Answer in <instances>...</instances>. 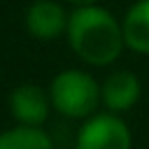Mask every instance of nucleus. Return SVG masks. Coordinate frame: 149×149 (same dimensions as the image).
I'll use <instances>...</instances> for the list:
<instances>
[{
	"label": "nucleus",
	"mask_w": 149,
	"mask_h": 149,
	"mask_svg": "<svg viewBox=\"0 0 149 149\" xmlns=\"http://www.w3.org/2000/svg\"><path fill=\"white\" fill-rule=\"evenodd\" d=\"M70 49L91 65H109L126 47L121 23L102 7H77L68 19Z\"/></svg>",
	"instance_id": "f257e3e1"
},
{
	"label": "nucleus",
	"mask_w": 149,
	"mask_h": 149,
	"mask_svg": "<svg viewBox=\"0 0 149 149\" xmlns=\"http://www.w3.org/2000/svg\"><path fill=\"white\" fill-rule=\"evenodd\" d=\"M0 149H54V142L42 128L14 126L0 133Z\"/></svg>",
	"instance_id": "6e6552de"
},
{
	"label": "nucleus",
	"mask_w": 149,
	"mask_h": 149,
	"mask_svg": "<svg viewBox=\"0 0 149 149\" xmlns=\"http://www.w3.org/2000/svg\"><path fill=\"white\" fill-rule=\"evenodd\" d=\"M123 40L137 54H149V0H137L123 16Z\"/></svg>",
	"instance_id": "0eeeda50"
},
{
	"label": "nucleus",
	"mask_w": 149,
	"mask_h": 149,
	"mask_svg": "<svg viewBox=\"0 0 149 149\" xmlns=\"http://www.w3.org/2000/svg\"><path fill=\"white\" fill-rule=\"evenodd\" d=\"M130 147L133 137L128 123L112 112L88 116L79 128L74 142V149H130Z\"/></svg>",
	"instance_id": "7ed1b4c3"
},
{
	"label": "nucleus",
	"mask_w": 149,
	"mask_h": 149,
	"mask_svg": "<svg viewBox=\"0 0 149 149\" xmlns=\"http://www.w3.org/2000/svg\"><path fill=\"white\" fill-rule=\"evenodd\" d=\"M9 109L12 116L19 121V126L42 128L51 109V98L37 84H21L9 95Z\"/></svg>",
	"instance_id": "20e7f679"
},
{
	"label": "nucleus",
	"mask_w": 149,
	"mask_h": 149,
	"mask_svg": "<svg viewBox=\"0 0 149 149\" xmlns=\"http://www.w3.org/2000/svg\"><path fill=\"white\" fill-rule=\"evenodd\" d=\"M68 19L63 7L54 0H37L26 12V28L37 40H54L68 30Z\"/></svg>",
	"instance_id": "39448f33"
},
{
	"label": "nucleus",
	"mask_w": 149,
	"mask_h": 149,
	"mask_svg": "<svg viewBox=\"0 0 149 149\" xmlns=\"http://www.w3.org/2000/svg\"><path fill=\"white\" fill-rule=\"evenodd\" d=\"M68 2H72V5H77V7H88V5H95L98 0H68Z\"/></svg>",
	"instance_id": "1a4fd4ad"
},
{
	"label": "nucleus",
	"mask_w": 149,
	"mask_h": 149,
	"mask_svg": "<svg viewBox=\"0 0 149 149\" xmlns=\"http://www.w3.org/2000/svg\"><path fill=\"white\" fill-rule=\"evenodd\" d=\"M51 107L70 119H88L102 102L98 81L84 70H63L51 79L49 86Z\"/></svg>",
	"instance_id": "f03ea898"
},
{
	"label": "nucleus",
	"mask_w": 149,
	"mask_h": 149,
	"mask_svg": "<svg viewBox=\"0 0 149 149\" xmlns=\"http://www.w3.org/2000/svg\"><path fill=\"white\" fill-rule=\"evenodd\" d=\"M140 79L128 72V70H119V72H112L102 86H100V93H102V105L116 114V112H126L130 109L137 100H140Z\"/></svg>",
	"instance_id": "423d86ee"
}]
</instances>
